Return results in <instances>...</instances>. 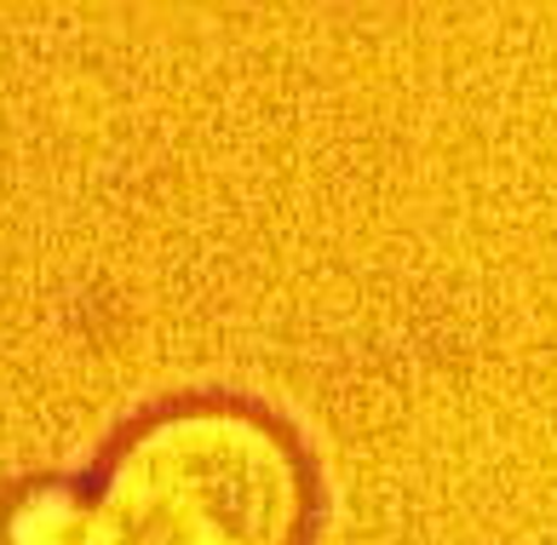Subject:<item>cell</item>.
<instances>
[{
  "label": "cell",
  "instance_id": "6da1fadb",
  "mask_svg": "<svg viewBox=\"0 0 557 545\" xmlns=\"http://www.w3.org/2000/svg\"><path fill=\"white\" fill-rule=\"evenodd\" d=\"M104 545H299L311 476L253 408H168L115 448L92 494Z\"/></svg>",
  "mask_w": 557,
  "mask_h": 545
},
{
  "label": "cell",
  "instance_id": "7a4b0ae2",
  "mask_svg": "<svg viewBox=\"0 0 557 545\" xmlns=\"http://www.w3.org/2000/svg\"><path fill=\"white\" fill-rule=\"evenodd\" d=\"M0 545H104L98 506L75 488H29L0 522Z\"/></svg>",
  "mask_w": 557,
  "mask_h": 545
}]
</instances>
